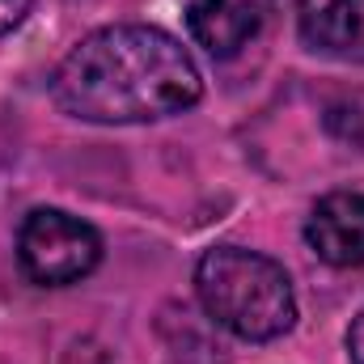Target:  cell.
Returning <instances> with one entry per match:
<instances>
[{"label":"cell","mask_w":364,"mask_h":364,"mask_svg":"<svg viewBox=\"0 0 364 364\" xmlns=\"http://www.w3.org/2000/svg\"><path fill=\"white\" fill-rule=\"evenodd\" d=\"M51 97L81 123H157L203 97V77L174 34L119 21L85 34L55 68Z\"/></svg>","instance_id":"6da1fadb"},{"label":"cell","mask_w":364,"mask_h":364,"mask_svg":"<svg viewBox=\"0 0 364 364\" xmlns=\"http://www.w3.org/2000/svg\"><path fill=\"white\" fill-rule=\"evenodd\" d=\"M203 314L246 343H272L296 326V292L288 272L246 246H212L195 263Z\"/></svg>","instance_id":"7a4b0ae2"},{"label":"cell","mask_w":364,"mask_h":364,"mask_svg":"<svg viewBox=\"0 0 364 364\" xmlns=\"http://www.w3.org/2000/svg\"><path fill=\"white\" fill-rule=\"evenodd\" d=\"M17 263L43 288L77 284L102 263V233L73 212L34 208L17 229Z\"/></svg>","instance_id":"3957f363"},{"label":"cell","mask_w":364,"mask_h":364,"mask_svg":"<svg viewBox=\"0 0 364 364\" xmlns=\"http://www.w3.org/2000/svg\"><path fill=\"white\" fill-rule=\"evenodd\" d=\"M309 250L331 267H364V195L331 191L305 216Z\"/></svg>","instance_id":"277c9868"},{"label":"cell","mask_w":364,"mask_h":364,"mask_svg":"<svg viewBox=\"0 0 364 364\" xmlns=\"http://www.w3.org/2000/svg\"><path fill=\"white\" fill-rule=\"evenodd\" d=\"M186 30L208 55L229 60L255 38L259 9H255V0H191L186 4Z\"/></svg>","instance_id":"5b68a950"},{"label":"cell","mask_w":364,"mask_h":364,"mask_svg":"<svg viewBox=\"0 0 364 364\" xmlns=\"http://www.w3.org/2000/svg\"><path fill=\"white\" fill-rule=\"evenodd\" d=\"M296 30L314 51H348L364 34V0H301Z\"/></svg>","instance_id":"8992f818"},{"label":"cell","mask_w":364,"mask_h":364,"mask_svg":"<svg viewBox=\"0 0 364 364\" xmlns=\"http://www.w3.org/2000/svg\"><path fill=\"white\" fill-rule=\"evenodd\" d=\"M34 0H0V34H13L26 17H30Z\"/></svg>","instance_id":"52a82bcc"},{"label":"cell","mask_w":364,"mask_h":364,"mask_svg":"<svg viewBox=\"0 0 364 364\" xmlns=\"http://www.w3.org/2000/svg\"><path fill=\"white\" fill-rule=\"evenodd\" d=\"M348 356H352V364H364V309L348 326Z\"/></svg>","instance_id":"ba28073f"}]
</instances>
